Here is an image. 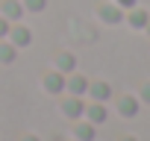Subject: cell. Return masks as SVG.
Here are the masks:
<instances>
[{
  "label": "cell",
  "mask_w": 150,
  "mask_h": 141,
  "mask_svg": "<svg viewBox=\"0 0 150 141\" xmlns=\"http://www.w3.org/2000/svg\"><path fill=\"white\" fill-rule=\"evenodd\" d=\"M24 12H27V9H24V3H18V0H3V3H0V15H3L9 24L21 21Z\"/></svg>",
  "instance_id": "obj_1"
},
{
  "label": "cell",
  "mask_w": 150,
  "mask_h": 141,
  "mask_svg": "<svg viewBox=\"0 0 150 141\" xmlns=\"http://www.w3.org/2000/svg\"><path fill=\"white\" fill-rule=\"evenodd\" d=\"M9 41H12L15 47H27V44L33 41V32H30L27 27H18V24H15V27H9Z\"/></svg>",
  "instance_id": "obj_2"
},
{
  "label": "cell",
  "mask_w": 150,
  "mask_h": 141,
  "mask_svg": "<svg viewBox=\"0 0 150 141\" xmlns=\"http://www.w3.org/2000/svg\"><path fill=\"white\" fill-rule=\"evenodd\" d=\"M44 88H47L50 94H56V91H62V88H65L62 70H59V74H47V77H44Z\"/></svg>",
  "instance_id": "obj_3"
},
{
  "label": "cell",
  "mask_w": 150,
  "mask_h": 141,
  "mask_svg": "<svg viewBox=\"0 0 150 141\" xmlns=\"http://www.w3.org/2000/svg\"><path fill=\"white\" fill-rule=\"evenodd\" d=\"M15 56H18V47L12 41H0V62L9 65V62H15Z\"/></svg>",
  "instance_id": "obj_4"
},
{
  "label": "cell",
  "mask_w": 150,
  "mask_h": 141,
  "mask_svg": "<svg viewBox=\"0 0 150 141\" xmlns=\"http://www.w3.org/2000/svg\"><path fill=\"white\" fill-rule=\"evenodd\" d=\"M62 109H65V115H68V118H77V115L83 112V103H80L77 97H71V100H65V106H62Z\"/></svg>",
  "instance_id": "obj_5"
},
{
  "label": "cell",
  "mask_w": 150,
  "mask_h": 141,
  "mask_svg": "<svg viewBox=\"0 0 150 141\" xmlns=\"http://www.w3.org/2000/svg\"><path fill=\"white\" fill-rule=\"evenodd\" d=\"M56 68H59V70H74V56H71V53H62V56L56 59Z\"/></svg>",
  "instance_id": "obj_6"
},
{
  "label": "cell",
  "mask_w": 150,
  "mask_h": 141,
  "mask_svg": "<svg viewBox=\"0 0 150 141\" xmlns=\"http://www.w3.org/2000/svg\"><path fill=\"white\" fill-rule=\"evenodd\" d=\"M44 6H47V0H24L27 12H44Z\"/></svg>",
  "instance_id": "obj_7"
},
{
  "label": "cell",
  "mask_w": 150,
  "mask_h": 141,
  "mask_svg": "<svg viewBox=\"0 0 150 141\" xmlns=\"http://www.w3.org/2000/svg\"><path fill=\"white\" fill-rule=\"evenodd\" d=\"M71 91H74V94L86 91V80H83V77H74V80H71Z\"/></svg>",
  "instance_id": "obj_8"
},
{
  "label": "cell",
  "mask_w": 150,
  "mask_h": 141,
  "mask_svg": "<svg viewBox=\"0 0 150 141\" xmlns=\"http://www.w3.org/2000/svg\"><path fill=\"white\" fill-rule=\"evenodd\" d=\"M77 138L80 141H91V126H80L77 129Z\"/></svg>",
  "instance_id": "obj_9"
},
{
  "label": "cell",
  "mask_w": 150,
  "mask_h": 141,
  "mask_svg": "<svg viewBox=\"0 0 150 141\" xmlns=\"http://www.w3.org/2000/svg\"><path fill=\"white\" fill-rule=\"evenodd\" d=\"M9 27H12V24H9L3 15H0V38H6V35H9Z\"/></svg>",
  "instance_id": "obj_10"
},
{
  "label": "cell",
  "mask_w": 150,
  "mask_h": 141,
  "mask_svg": "<svg viewBox=\"0 0 150 141\" xmlns=\"http://www.w3.org/2000/svg\"><path fill=\"white\" fill-rule=\"evenodd\" d=\"M94 97H109V88L106 85H94Z\"/></svg>",
  "instance_id": "obj_11"
},
{
  "label": "cell",
  "mask_w": 150,
  "mask_h": 141,
  "mask_svg": "<svg viewBox=\"0 0 150 141\" xmlns=\"http://www.w3.org/2000/svg\"><path fill=\"white\" fill-rule=\"evenodd\" d=\"M91 121H103V109H100V106L91 109Z\"/></svg>",
  "instance_id": "obj_12"
},
{
  "label": "cell",
  "mask_w": 150,
  "mask_h": 141,
  "mask_svg": "<svg viewBox=\"0 0 150 141\" xmlns=\"http://www.w3.org/2000/svg\"><path fill=\"white\" fill-rule=\"evenodd\" d=\"M21 141H38V138H35V135H24Z\"/></svg>",
  "instance_id": "obj_13"
}]
</instances>
